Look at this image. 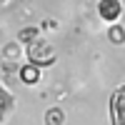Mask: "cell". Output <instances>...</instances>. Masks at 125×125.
<instances>
[{
    "instance_id": "6da1fadb",
    "label": "cell",
    "mask_w": 125,
    "mask_h": 125,
    "mask_svg": "<svg viewBox=\"0 0 125 125\" xmlns=\"http://www.w3.org/2000/svg\"><path fill=\"white\" fill-rule=\"evenodd\" d=\"M28 60H30V65H38V68H50V65H55L58 53L53 50V45H50V43H45V40L35 38L33 43L28 45Z\"/></svg>"
},
{
    "instance_id": "7a4b0ae2",
    "label": "cell",
    "mask_w": 125,
    "mask_h": 125,
    "mask_svg": "<svg viewBox=\"0 0 125 125\" xmlns=\"http://www.w3.org/2000/svg\"><path fill=\"white\" fill-rule=\"evenodd\" d=\"M110 123L125 125V85H120L110 95Z\"/></svg>"
},
{
    "instance_id": "3957f363",
    "label": "cell",
    "mask_w": 125,
    "mask_h": 125,
    "mask_svg": "<svg viewBox=\"0 0 125 125\" xmlns=\"http://www.w3.org/2000/svg\"><path fill=\"white\" fill-rule=\"evenodd\" d=\"M123 10H125L123 0H98V15L105 23H118Z\"/></svg>"
},
{
    "instance_id": "277c9868",
    "label": "cell",
    "mask_w": 125,
    "mask_h": 125,
    "mask_svg": "<svg viewBox=\"0 0 125 125\" xmlns=\"http://www.w3.org/2000/svg\"><path fill=\"white\" fill-rule=\"evenodd\" d=\"M20 80H23L25 85L40 83V68L38 65H23V68H20Z\"/></svg>"
},
{
    "instance_id": "5b68a950",
    "label": "cell",
    "mask_w": 125,
    "mask_h": 125,
    "mask_svg": "<svg viewBox=\"0 0 125 125\" xmlns=\"http://www.w3.org/2000/svg\"><path fill=\"white\" fill-rule=\"evenodd\" d=\"M108 40L113 45H123L125 43V28L123 25H110L108 28Z\"/></svg>"
},
{
    "instance_id": "8992f818",
    "label": "cell",
    "mask_w": 125,
    "mask_h": 125,
    "mask_svg": "<svg viewBox=\"0 0 125 125\" xmlns=\"http://www.w3.org/2000/svg\"><path fill=\"white\" fill-rule=\"evenodd\" d=\"M35 38H40V28H35V25H30V28H25V30H20V35H18L20 45H30Z\"/></svg>"
},
{
    "instance_id": "52a82bcc",
    "label": "cell",
    "mask_w": 125,
    "mask_h": 125,
    "mask_svg": "<svg viewBox=\"0 0 125 125\" xmlns=\"http://www.w3.org/2000/svg\"><path fill=\"white\" fill-rule=\"evenodd\" d=\"M62 123H65V113L60 108H50L45 113V125H62Z\"/></svg>"
},
{
    "instance_id": "ba28073f",
    "label": "cell",
    "mask_w": 125,
    "mask_h": 125,
    "mask_svg": "<svg viewBox=\"0 0 125 125\" xmlns=\"http://www.w3.org/2000/svg\"><path fill=\"white\" fill-rule=\"evenodd\" d=\"M10 105H13V98H10L8 93H5L3 88H0V120L5 118V113L10 110Z\"/></svg>"
},
{
    "instance_id": "9c48e42d",
    "label": "cell",
    "mask_w": 125,
    "mask_h": 125,
    "mask_svg": "<svg viewBox=\"0 0 125 125\" xmlns=\"http://www.w3.org/2000/svg\"><path fill=\"white\" fill-rule=\"evenodd\" d=\"M95 3H98V0H95Z\"/></svg>"
}]
</instances>
